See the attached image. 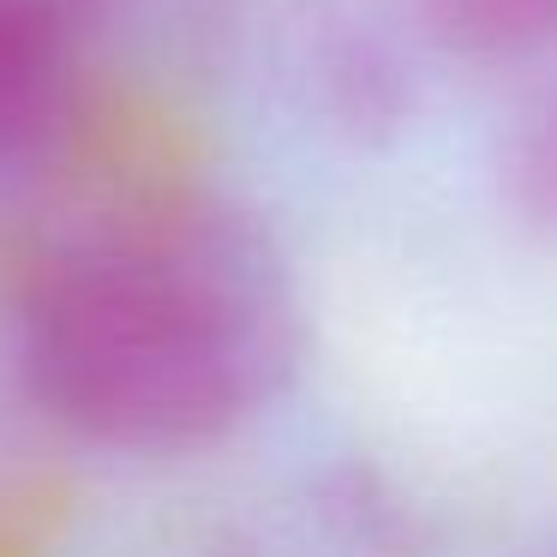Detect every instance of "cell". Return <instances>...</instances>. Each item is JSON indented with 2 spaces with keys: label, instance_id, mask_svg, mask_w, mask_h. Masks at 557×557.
Listing matches in <instances>:
<instances>
[{
  "label": "cell",
  "instance_id": "obj_1",
  "mask_svg": "<svg viewBox=\"0 0 557 557\" xmlns=\"http://www.w3.org/2000/svg\"><path fill=\"white\" fill-rule=\"evenodd\" d=\"M49 420L133 456L228 437L300 360L294 270L246 210L186 193L97 222L37 264L13 324Z\"/></svg>",
  "mask_w": 557,
  "mask_h": 557
},
{
  "label": "cell",
  "instance_id": "obj_2",
  "mask_svg": "<svg viewBox=\"0 0 557 557\" xmlns=\"http://www.w3.org/2000/svg\"><path fill=\"white\" fill-rule=\"evenodd\" d=\"M90 61V0H0V162L42 157L73 126Z\"/></svg>",
  "mask_w": 557,
  "mask_h": 557
},
{
  "label": "cell",
  "instance_id": "obj_3",
  "mask_svg": "<svg viewBox=\"0 0 557 557\" xmlns=\"http://www.w3.org/2000/svg\"><path fill=\"white\" fill-rule=\"evenodd\" d=\"M420 37L480 66L557 54V0H401Z\"/></svg>",
  "mask_w": 557,
  "mask_h": 557
},
{
  "label": "cell",
  "instance_id": "obj_4",
  "mask_svg": "<svg viewBox=\"0 0 557 557\" xmlns=\"http://www.w3.org/2000/svg\"><path fill=\"white\" fill-rule=\"evenodd\" d=\"M504 198L540 240H557V73L504 133Z\"/></svg>",
  "mask_w": 557,
  "mask_h": 557
}]
</instances>
